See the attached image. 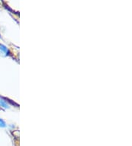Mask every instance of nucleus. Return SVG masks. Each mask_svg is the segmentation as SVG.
<instances>
[{"label": "nucleus", "instance_id": "obj_2", "mask_svg": "<svg viewBox=\"0 0 132 146\" xmlns=\"http://www.w3.org/2000/svg\"><path fill=\"white\" fill-rule=\"evenodd\" d=\"M0 106L4 107V108H7V107H8L7 102H6L5 100H4L3 99L1 98H0Z\"/></svg>", "mask_w": 132, "mask_h": 146}, {"label": "nucleus", "instance_id": "obj_1", "mask_svg": "<svg viewBox=\"0 0 132 146\" xmlns=\"http://www.w3.org/2000/svg\"><path fill=\"white\" fill-rule=\"evenodd\" d=\"M7 52H8V50L6 48L5 46L4 45L1 44H0V55H7Z\"/></svg>", "mask_w": 132, "mask_h": 146}, {"label": "nucleus", "instance_id": "obj_3", "mask_svg": "<svg viewBox=\"0 0 132 146\" xmlns=\"http://www.w3.org/2000/svg\"><path fill=\"white\" fill-rule=\"evenodd\" d=\"M5 123L2 119H0V127H5Z\"/></svg>", "mask_w": 132, "mask_h": 146}]
</instances>
